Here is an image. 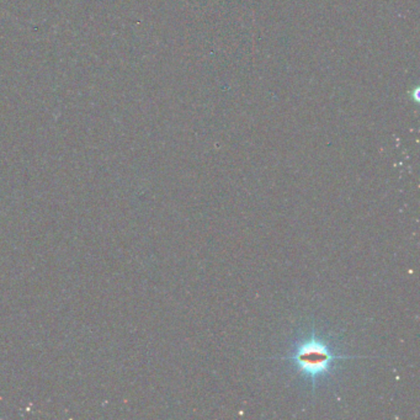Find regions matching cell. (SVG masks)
<instances>
[{
  "instance_id": "obj_1",
  "label": "cell",
  "mask_w": 420,
  "mask_h": 420,
  "mask_svg": "<svg viewBox=\"0 0 420 420\" xmlns=\"http://www.w3.org/2000/svg\"><path fill=\"white\" fill-rule=\"evenodd\" d=\"M344 357L337 355L326 340L312 335L299 341L291 355L285 357V360L294 363L301 374L310 379H317L329 372L335 360Z\"/></svg>"
}]
</instances>
